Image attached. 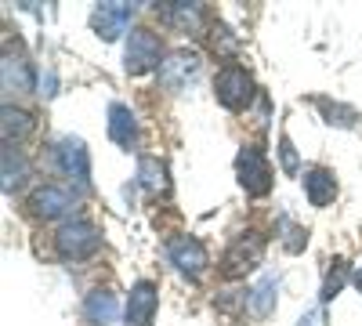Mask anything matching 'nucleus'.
<instances>
[{
  "label": "nucleus",
  "instance_id": "obj_1",
  "mask_svg": "<svg viewBox=\"0 0 362 326\" xmlns=\"http://www.w3.org/2000/svg\"><path fill=\"white\" fill-rule=\"evenodd\" d=\"M254 95H257V87H254L250 69L235 66V62H228V66L218 69V76H214V98H218L228 112H243V109H250Z\"/></svg>",
  "mask_w": 362,
  "mask_h": 326
},
{
  "label": "nucleus",
  "instance_id": "obj_2",
  "mask_svg": "<svg viewBox=\"0 0 362 326\" xmlns=\"http://www.w3.org/2000/svg\"><path fill=\"white\" fill-rule=\"evenodd\" d=\"M124 66H127L131 76H145V73L160 69L163 66V40H160V33H153L148 25L131 29L127 47H124Z\"/></svg>",
  "mask_w": 362,
  "mask_h": 326
},
{
  "label": "nucleus",
  "instance_id": "obj_3",
  "mask_svg": "<svg viewBox=\"0 0 362 326\" xmlns=\"http://www.w3.org/2000/svg\"><path fill=\"white\" fill-rule=\"evenodd\" d=\"M235 182L254 199L272 192V163H268L261 145H243V149H239V156H235Z\"/></svg>",
  "mask_w": 362,
  "mask_h": 326
},
{
  "label": "nucleus",
  "instance_id": "obj_4",
  "mask_svg": "<svg viewBox=\"0 0 362 326\" xmlns=\"http://www.w3.org/2000/svg\"><path fill=\"white\" fill-rule=\"evenodd\" d=\"M54 247H58V254H62L66 261H87V257L98 254L102 232L87 218H73V221H66L62 228L54 232Z\"/></svg>",
  "mask_w": 362,
  "mask_h": 326
},
{
  "label": "nucleus",
  "instance_id": "obj_5",
  "mask_svg": "<svg viewBox=\"0 0 362 326\" xmlns=\"http://www.w3.org/2000/svg\"><path fill=\"white\" fill-rule=\"evenodd\" d=\"M51 156H54V167H58V174H62V177L76 182L80 189L90 185V153H87L83 138H76V134L58 138L54 149H51Z\"/></svg>",
  "mask_w": 362,
  "mask_h": 326
},
{
  "label": "nucleus",
  "instance_id": "obj_6",
  "mask_svg": "<svg viewBox=\"0 0 362 326\" xmlns=\"http://www.w3.org/2000/svg\"><path fill=\"white\" fill-rule=\"evenodd\" d=\"M261 257H264V240H261V235L257 232H239L235 240L228 243V250H225L221 272L228 279L247 276L250 269H257V264H261Z\"/></svg>",
  "mask_w": 362,
  "mask_h": 326
},
{
  "label": "nucleus",
  "instance_id": "obj_7",
  "mask_svg": "<svg viewBox=\"0 0 362 326\" xmlns=\"http://www.w3.org/2000/svg\"><path fill=\"white\" fill-rule=\"evenodd\" d=\"M203 62H199V54L189 51V47H177L163 58V66H160V83L167 87V91H189V83H196Z\"/></svg>",
  "mask_w": 362,
  "mask_h": 326
},
{
  "label": "nucleus",
  "instance_id": "obj_8",
  "mask_svg": "<svg viewBox=\"0 0 362 326\" xmlns=\"http://www.w3.org/2000/svg\"><path fill=\"white\" fill-rule=\"evenodd\" d=\"M156 308H160V293L156 283L138 279L127 293V305H124V326H153L156 322Z\"/></svg>",
  "mask_w": 362,
  "mask_h": 326
},
{
  "label": "nucleus",
  "instance_id": "obj_9",
  "mask_svg": "<svg viewBox=\"0 0 362 326\" xmlns=\"http://www.w3.org/2000/svg\"><path fill=\"white\" fill-rule=\"evenodd\" d=\"M167 261L174 264L177 272H185V276H203L206 272V264H210V257H206V247L196 240V235H174V240L167 243Z\"/></svg>",
  "mask_w": 362,
  "mask_h": 326
},
{
  "label": "nucleus",
  "instance_id": "obj_10",
  "mask_svg": "<svg viewBox=\"0 0 362 326\" xmlns=\"http://www.w3.org/2000/svg\"><path fill=\"white\" fill-rule=\"evenodd\" d=\"M73 203H76L73 189H66V185H40L33 196H29V211H33V218H40V221H54V218H66L73 211Z\"/></svg>",
  "mask_w": 362,
  "mask_h": 326
},
{
  "label": "nucleus",
  "instance_id": "obj_11",
  "mask_svg": "<svg viewBox=\"0 0 362 326\" xmlns=\"http://www.w3.org/2000/svg\"><path fill=\"white\" fill-rule=\"evenodd\" d=\"M0 80H4L8 95H33L37 91V69L25 54H4V66H0Z\"/></svg>",
  "mask_w": 362,
  "mask_h": 326
},
{
  "label": "nucleus",
  "instance_id": "obj_12",
  "mask_svg": "<svg viewBox=\"0 0 362 326\" xmlns=\"http://www.w3.org/2000/svg\"><path fill=\"white\" fill-rule=\"evenodd\" d=\"M134 18V4H98L90 11V29L102 40H116Z\"/></svg>",
  "mask_w": 362,
  "mask_h": 326
},
{
  "label": "nucleus",
  "instance_id": "obj_13",
  "mask_svg": "<svg viewBox=\"0 0 362 326\" xmlns=\"http://www.w3.org/2000/svg\"><path fill=\"white\" fill-rule=\"evenodd\" d=\"M300 185H305V196L312 206H329L337 199V174L329 167H308L300 174Z\"/></svg>",
  "mask_w": 362,
  "mask_h": 326
},
{
  "label": "nucleus",
  "instance_id": "obj_14",
  "mask_svg": "<svg viewBox=\"0 0 362 326\" xmlns=\"http://www.w3.org/2000/svg\"><path fill=\"white\" fill-rule=\"evenodd\" d=\"M156 11H160V18H163L167 25L177 29V33L196 37L199 29H203V4H189V0H170V4H160Z\"/></svg>",
  "mask_w": 362,
  "mask_h": 326
},
{
  "label": "nucleus",
  "instance_id": "obj_15",
  "mask_svg": "<svg viewBox=\"0 0 362 326\" xmlns=\"http://www.w3.org/2000/svg\"><path fill=\"white\" fill-rule=\"evenodd\" d=\"M109 138L119 145V149H127V153L138 145V120H134L131 105L109 102Z\"/></svg>",
  "mask_w": 362,
  "mask_h": 326
},
{
  "label": "nucleus",
  "instance_id": "obj_16",
  "mask_svg": "<svg viewBox=\"0 0 362 326\" xmlns=\"http://www.w3.org/2000/svg\"><path fill=\"white\" fill-rule=\"evenodd\" d=\"M33 116H29L25 109H18V105H4L0 109V134H4V145H18L22 138H29L33 134Z\"/></svg>",
  "mask_w": 362,
  "mask_h": 326
},
{
  "label": "nucleus",
  "instance_id": "obj_17",
  "mask_svg": "<svg viewBox=\"0 0 362 326\" xmlns=\"http://www.w3.org/2000/svg\"><path fill=\"white\" fill-rule=\"evenodd\" d=\"M29 182V160H25V153L18 149V145H4V192L11 196V192H18L22 185Z\"/></svg>",
  "mask_w": 362,
  "mask_h": 326
},
{
  "label": "nucleus",
  "instance_id": "obj_18",
  "mask_svg": "<svg viewBox=\"0 0 362 326\" xmlns=\"http://www.w3.org/2000/svg\"><path fill=\"white\" fill-rule=\"evenodd\" d=\"M83 315L95 322V326H109V322H116V315H119V301L112 298L109 290H90L87 301H83Z\"/></svg>",
  "mask_w": 362,
  "mask_h": 326
},
{
  "label": "nucleus",
  "instance_id": "obj_19",
  "mask_svg": "<svg viewBox=\"0 0 362 326\" xmlns=\"http://www.w3.org/2000/svg\"><path fill=\"white\" fill-rule=\"evenodd\" d=\"M138 185H141L145 192H153V196L167 192V189H170L167 167H163L156 156H141V160H138Z\"/></svg>",
  "mask_w": 362,
  "mask_h": 326
},
{
  "label": "nucleus",
  "instance_id": "obj_20",
  "mask_svg": "<svg viewBox=\"0 0 362 326\" xmlns=\"http://www.w3.org/2000/svg\"><path fill=\"white\" fill-rule=\"evenodd\" d=\"M315 109L322 112V120H326L329 127L351 131V127H358V120H362V116H358L351 105H341V102H334V98H315Z\"/></svg>",
  "mask_w": 362,
  "mask_h": 326
},
{
  "label": "nucleus",
  "instance_id": "obj_21",
  "mask_svg": "<svg viewBox=\"0 0 362 326\" xmlns=\"http://www.w3.org/2000/svg\"><path fill=\"white\" fill-rule=\"evenodd\" d=\"M276 276H264L250 293H247V308H250V315H257V319H264L268 312H272V305H276Z\"/></svg>",
  "mask_w": 362,
  "mask_h": 326
},
{
  "label": "nucleus",
  "instance_id": "obj_22",
  "mask_svg": "<svg viewBox=\"0 0 362 326\" xmlns=\"http://www.w3.org/2000/svg\"><path fill=\"white\" fill-rule=\"evenodd\" d=\"M344 283H348V261H344V257H334V269L326 272V283H322V293H319L322 305L334 301L337 293H341V286H344Z\"/></svg>",
  "mask_w": 362,
  "mask_h": 326
},
{
  "label": "nucleus",
  "instance_id": "obj_23",
  "mask_svg": "<svg viewBox=\"0 0 362 326\" xmlns=\"http://www.w3.org/2000/svg\"><path fill=\"white\" fill-rule=\"evenodd\" d=\"M279 225H283V250L286 254H300V250L308 247V232L300 228V225H293L290 218H283Z\"/></svg>",
  "mask_w": 362,
  "mask_h": 326
},
{
  "label": "nucleus",
  "instance_id": "obj_24",
  "mask_svg": "<svg viewBox=\"0 0 362 326\" xmlns=\"http://www.w3.org/2000/svg\"><path fill=\"white\" fill-rule=\"evenodd\" d=\"M279 167H283V174H290V177L305 174V170H300V160H297V149H293L290 134H279Z\"/></svg>",
  "mask_w": 362,
  "mask_h": 326
},
{
  "label": "nucleus",
  "instance_id": "obj_25",
  "mask_svg": "<svg viewBox=\"0 0 362 326\" xmlns=\"http://www.w3.org/2000/svg\"><path fill=\"white\" fill-rule=\"evenodd\" d=\"M351 283H355V290L362 293V264H358V269H355V276H351Z\"/></svg>",
  "mask_w": 362,
  "mask_h": 326
},
{
  "label": "nucleus",
  "instance_id": "obj_26",
  "mask_svg": "<svg viewBox=\"0 0 362 326\" xmlns=\"http://www.w3.org/2000/svg\"><path fill=\"white\" fill-rule=\"evenodd\" d=\"M315 319H319V315L312 312V315H305V319H300V326H315Z\"/></svg>",
  "mask_w": 362,
  "mask_h": 326
}]
</instances>
